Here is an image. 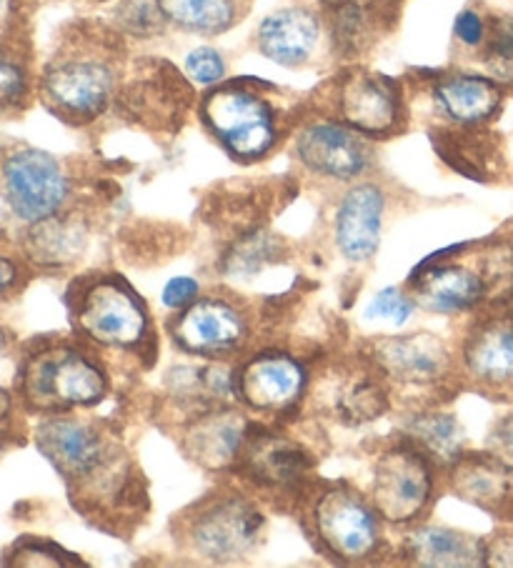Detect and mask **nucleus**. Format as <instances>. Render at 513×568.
Wrapping results in <instances>:
<instances>
[{
    "label": "nucleus",
    "mask_w": 513,
    "mask_h": 568,
    "mask_svg": "<svg viewBox=\"0 0 513 568\" xmlns=\"http://www.w3.org/2000/svg\"><path fill=\"white\" fill-rule=\"evenodd\" d=\"M401 558L411 566H486V541L449 526H413L401 541Z\"/></svg>",
    "instance_id": "nucleus-23"
},
{
    "label": "nucleus",
    "mask_w": 513,
    "mask_h": 568,
    "mask_svg": "<svg viewBox=\"0 0 513 568\" xmlns=\"http://www.w3.org/2000/svg\"><path fill=\"white\" fill-rule=\"evenodd\" d=\"M486 566H513V534H496L486 541Z\"/></svg>",
    "instance_id": "nucleus-43"
},
{
    "label": "nucleus",
    "mask_w": 513,
    "mask_h": 568,
    "mask_svg": "<svg viewBox=\"0 0 513 568\" xmlns=\"http://www.w3.org/2000/svg\"><path fill=\"white\" fill-rule=\"evenodd\" d=\"M366 135L341 121H311L295 135V159L309 173L325 181L351 183L371 169Z\"/></svg>",
    "instance_id": "nucleus-14"
},
{
    "label": "nucleus",
    "mask_w": 513,
    "mask_h": 568,
    "mask_svg": "<svg viewBox=\"0 0 513 568\" xmlns=\"http://www.w3.org/2000/svg\"><path fill=\"white\" fill-rule=\"evenodd\" d=\"M251 426V420L233 406L201 410V414L183 418L181 448L205 471H233Z\"/></svg>",
    "instance_id": "nucleus-17"
},
{
    "label": "nucleus",
    "mask_w": 513,
    "mask_h": 568,
    "mask_svg": "<svg viewBox=\"0 0 513 568\" xmlns=\"http://www.w3.org/2000/svg\"><path fill=\"white\" fill-rule=\"evenodd\" d=\"M88 243V223L76 213H58L53 219L28 225L21 243L33 268H66L81 258Z\"/></svg>",
    "instance_id": "nucleus-24"
},
{
    "label": "nucleus",
    "mask_w": 513,
    "mask_h": 568,
    "mask_svg": "<svg viewBox=\"0 0 513 568\" xmlns=\"http://www.w3.org/2000/svg\"><path fill=\"white\" fill-rule=\"evenodd\" d=\"M335 121L346 123L366 139H389L406 121L401 83L389 75L351 71L335 81Z\"/></svg>",
    "instance_id": "nucleus-12"
},
{
    "label": "nucleus",
    "mask_w": 513,
    "mask_h": 568,
    "mask_svg": "<svg viewBox=\"0 0 513 568\" xmlns=\"http://www.w3.org/2000/svg\"><path fill=\"white\" fill-rule=\"evenodd\" d=\"M311 376L303 361L283 351H263L235 368V394L259 416L281 418L301 406Z\"/></svg>",
    "instance_id": "nucleus-13"
},
{
    "label": "nucleus",
    "mask_w": 513,
    "mask_h": 568,
    "mask_svg": "<svg viewBox=\"0 0 513 568\" xmlns=\"http://www.w3.org/2000/svg\"><path fill=\"white\" fill-rule=\"evenodd\" d=\"M383 213H386V193L376 183H356L343 195L335 211L333 236L341 256L349 263L373 261L381 246Z\"/></svg>",
    "instance_id": "nucleus-19"
},
{
    "label": "nucleus",
    "mask_w": 513,
    "mask_h": 568,
    "mask_svg": "<svg viewBox=\"0 0 513 568\" xmlns=\"http://www.w3.org/2000/svg\"><path fill=\"white\" fill-rule=\"evenodd\" d=\"M453 36L456 41L466 48H483L489 38V23L479 11L466 8L456 16V23H453Z\"/></svg>",
    "instance_id": "nucleus-40"
},
{
    "label": "nucleus",
    "mask_w": 513,
    "mask_h": 568,
    "mask_svg": "<svg viewBox=\"0 0 513 568\" xmlns=\"http://www.w3.org/2000/svg\"><path fill=\"white\" fill-rule=\"evenodd\" d=\"M476 268L486 283V303H503L513 296V248L503 241H489L476 256Z\"/></svg>",
    "instance_id": "nucleus-30"
},
{
    "label": "nucleus",
    "mask_w": 513,
    "mask_h": 568,
    "mask_svg": "<svg viewBox=\"0 0 513 568\" xmlns=\"http://www.w3.org/2000/svg\"><path fill=\"white\" fill-rule=\"evenodd\" d=\"M409 288L421 308L439 316H461L486 303V283L481 271L449 256L423 261L409 278Z\"/></svg>",
    "instance_id": "nucleus-16"
},
{
    "label": "nucleus",
    "mask_w": 513,
    "mask_h": 568,
    "mask_svg": "<svg viewBox=\"0 0 513 568\" xmlns=\"http://www.w3.org/2000/svg\"><path fill=\"white\" fill-rule=\"evenodd\" d=\"M11 344H13V333L8 331V328L3 326V323H0V356H3L6 351L11 348Z\"/></svg>",
    "instance_id": "nucleus-44"
},
{
    "label": "nucleus",
    "mask_w": 513,
    "mask_h": 568,
    "mask_svg": "<svg viewBox=\"0 0 513 568\" xmlns=\"http://www.w3.org/2000/svg\"><path fill=\"white\" fill-rule=\"evenodd\" d=\"M71 323L93 348L148 356L155 348L153 321L143 298L115 273H91L66 293Z\"/></svg>",
    "instance_id": "nucleus-3"
},
{
    "label": "nucleus",
    "mask_w": 513,
    "mask_h": 568,
    "mask_svg": "<svg viewBox=\"0 0 513 568\" xmlns=\"http://www.w3.org/2000/svg\"><path fill=\"white\" fill-rule=\"evenodd\" d=\"M199 296H201V283L191 276H179V278H171L165 283L161 301L165 308L183 311L185 306H191V303Z\"/></svg>",
    "instance_id": "nucleus-41"
},
{
    "label": "nucleus",
    "mask_w": 513,
    "mask_h": 568,
    "mask_svg": "<svg viewBox=\"0 0 513 568\" xmlns=\"http://www.w3.org/2000/svg\"><path fill=\"white\" fill-rule=\"evenodd\" d=\"M446 488L491 516H513V471L491 454H463L446 468Z\"/></svg>",
    "instance_id": "nucleus-20"
},
{
    "label": "nucleus",
    "mask_w": 513,
    "mask_h": 568,
    "mask_svg": "<svg viewBox=\"0 0 513 568\" xmlns=\"http://www.w3.org/2000/svg\"><path fill=\"white\" fill-rule=\"evenodd\" d=\"M31 95V73L21 55L0 45V115L23 111Z\"/></svg>",
    "instance_id": "nucleus-31"
},
{
    "label": "nucleus",
    "mask_w": 513,
    "mask_h": 568,
    "mask_svg": "<svg viewBox=\"0 0 513 568\" xmlns=\"http://www.w3.org/2000/svg\"><path fill=\"white\" fill-rule=\"evenodd\" d=\"M21 414H26L23 406L18 404L13 390L0 388V450L11 448L16 444H23V420Z\"/></svg>",
    "instance_id": "nucleus-39"
},
{
    "label": "nucleus",
    "mask_w": 513,
    "mask_h": 568,
    "mask_svg": "<svg viewBox=\"0 0 513 568\" xmlns=\"http://www.w3.org/2000/svg\"><path fill=\"white\" fill-rule=\"evenodd\" d=\"M233 474L273 506H301L315 478V458L303 440L275 426H251Z\"/></svg>",
    "instance_id": "nucleus-6"
},
{
    "label": "nucleus",
    "mask_w": 513,
    "mask_h": 568,
    "mask_svg": "<svg viewBox=\"0 0 513 568\" xmlns=\"http://www.w3.org/2000/svg\"><path fill=\"white\" fill-rule=\"evenodd\" d=\"M201 119L231 159L253 163L279 143V115L269 98L249 85L225 83L203 98Z\"/></svg>",
    "instance_id": "nucleus-7"
},
{
    "label": "nucleus",
    "mask_w": 513,
    "mask_h": 568,
    "mask_svg": "<svg viewBox=\"0 0 513 568\" xmlns=\"http://www.w3.org/2000/svg\"><path fill=\"white\" fill-rule=\"evenodd\" d=\"M0 189L8 209L28 225L68 211L73 195L71 175L51 153L23 149L8 155L0 169Z\"/></svg>",
    "instance_id": "nucleus-10"
},
{
    "label": "nucleus",
    "mask_w": 513,
    "mask_h": 568,
    "mask_svg": "<svg viewBox=\"0 0 513 568\" xmlns=\"http://www.w3.org/2000/svg\"><path fill=\"white\" fill-rule=\"evenodd\" d=\"M416 298L411 296V293L401 291V288H383L379 291L376 296L371 298L369 308H366V316L373 321H391L396 323V326H403L411 316L413 311H416Z\"/></svg>",
    "instance_id": "nucleus-37"
},
{
    "label": "nucleus",
    "mask_w": 513,
    "mask_h": 568,
    "mask_svg": "<svg viewBox=\"0 0 513 568\" xmlns=\"http://www.w3.org/2000/svg\"><path fill=\"white\" fill-rule=\"evenodd\" d=\"M165 13L158 0H125L118 8V26L133 38H151L163 31Z\"/></svg>",
    "instance_id": "nucleus-35"
},
{
    "label": "nucleus",
    "mask_w": 513,
    "mask_h": 568,
    "mask_svg": "<svg viewBox=\"0 0 513 568\" xmlns=\"http://www.w3.org/2000/svg\"><path fill=\"white\" fill-rule=\"evenodd\" d=\"M459 366L463 378L483 394H511L513 318L491 316L479 321L463 338Z\"/></svg>",
    "instance_id": "nucleus-18"
},
{
    "label": "nucleus",
    "mask_w": 513,
    "mask_h": 568,
    "mask_svg": "<svg viewBox=\"0 0 513 568\" xmlns=\"http://www.w3.org/2000/svg\"><path fill=\"white\" fill-rule=\"evenodd\" d=\"M118 95L141 123L163 125L183 113V98H189V88L171 68L158 63L153 71L133 78Z\"/></svg>",
    "instance_id": "nucleus-25"
},
{
    "label": "nucleus",
    "mask_w": 513,
    "mask_h": 568,
    "mask_svg": "<svg viewBox=\"0 0 513 568\" xmlns=\"http://www.w3.org/2000/svg\"><path fill=\"white\" fill-rule=\"evenodd\" d=\"M321 33V16H315L311 8L289 6L261 21L259 51L273 63L299 68L309 63L319 51Z\"/></svg>",
    "instance_id": "nucleus-22"
},
{
    "label": "nucleus",
    "mask_w": 513,
    "mask_h": 568,
    "mask_svg": "<svg viewBox=\"0 0 513 568\" xmlns=\"http://www.w3.org/2000/svg\"><path fill=\"white\" fill-rule=\"evenodd\" d=\"M33 278V263L23 248L0 231V303L13 301L28 288Z\"/></svg>",
    "instance_id": "nucleus-33"
},
{
    "label": "nucleus",
    "mask_w": 513,
    "mask_h": 568,
    "mask_svg": "<svg viewBox=\"0 0 513 568\" xmlns=\"http://www.w3.org/2000/svg\"><path fill=\"white\" fill-rule=\"evenodd\" d=\"M476 129H463V125H449V129L433 131V145L441 161L459 175L471 181L486 183L496 173V149H493L489 135Z\"/></svg>",
    "instance_id": "nucleus-26"
},
{
    "label": "nucleus",
    "mask_w": 513,
    "mask_h": 568,
    "mask_svg": "<svg viewBox=\"0 0 513 568\" xmlns=\"http://www.w3.org/2000/svg\"><path fill=\"white\" fill-rule=\"evenodd\" d=\"M391 386L423 390L439 388L453 374V356L446 341L433 333H406L373 341L371 354Z\"/></svg>",
    "instance_id": "nucleus-15"
},
{
    "label": "nucleus",
    "mask_w": 513,
    "mask_h": 568,
    "mask_svg": "<svg viewBox=\"0 0 513 568\" xmlns=\"http://www.w3.org/2000/svg\"><path fill=\"white\" fill-rule=\"evenodd\" d=\"M3 566H81V558L63 551L61 546L38 536L18 538L13 546H8L0 558Z\"/></svg>",
    "instance_id": "nucleus-32"
},
{
    "label": "nucleus",
    "mask_w": 513,
    "mask_h": 568,
    "mask_svg": "<svg viewBox=\"0 0 513 568\" xmlns=\"http://www.w3.org/2000/svg\"><path fill=\"white\" fill-rule=\"evenodd\" d=\"M38 88L58 119L76 125L95 121L121 91L115 43L108 36L78 33L48 61Z\"/></svg>",
    "instance_id": "nucleus-2"
},
{
    "label": "nucleus",
    "mask_w": 513,
    "mask_h": 568,
    "mask_svg": "<svg viewBox=\"0 0 513 568\" xmlns=\"http://www.w3.org/2000/svg\"><path fill=\"white\" fill-rule=\"evenodd\" d=\"M165 21L189 33L219 36L241 21L249 0H158Z\"/></svg>",
    "instance_id": "nucleus-28"
},
{
    "label": "nucleus",
    "mask_w": 513,
    "mask_h": 568,
    "mask_svg": "<svg viewBox=\"0 0 513 568\" xmlns=\"http://www.w3.org/2000/svg\"><path fill=\"white\" fill-rule=\"evenodd\" d=\"M403 438L419 446L443 471L466 454V434H463L461 420L441 408L416 410L406 420Z\"/></svg>",
    "instance_id": "nucleus-27"
},
{
    "label": "nucleus",
    "mask_w": 513,
    "mask_h": 568,
    "mask_svg": "<svg viewBox=\"0 0 513 568\" xmlns=\"http://www.w3.org/2000/svg\"><path fill=\"white\" fill-rule=\"evenodd\" d=\"M431 101L449 125L476 129L496 119L503 103V88L489 75L446 73L431 85Z\"/></svg>",
    "instance_id": "nucleus-21"
},
{
    "label": "nucleus",
    "mask_w": 513,
    "mask_h": 568,
    "mask_svg": "<svg viewBox=\"0 0 513 568\" xmlns=\"http://www.w3.org/2000/svg\"><path fill=\"white\" fill-rule=\"evenodd\" d=\"M483 63L493 81L513 85V18H501L489 26V38L483 43Z\"/></svg>",
    "instance_id": "nucleus-34"
},
{
    "label": "nucleus",
    "mask_w": 513,
    "mask_h": 568,
    "mask_svg": "<svg viewBox=\"0 0 513 568\" xmlns=\"http://www.w3.org/2000/svg\"><path fill=\"white\" fill-rule=\"evenodd\" d=\"M299 511L305 534L331 561L361 566L379 561L383 554V518L353 486L315 481Z\"/></svg>",
    "instance_id": "nucleus-4"
},
{
    "label": "nucleus",
    "mask_w": 513,
    "mask_h": 568,
    "mask_svg": "<svg viewBox=\"0 0 513 568\" xmlns=\"http://www.w3.org/2000/svg\"><path fill=\"white\" fill-rule=\"evenodd\" d=\"M436 471L439 466L409 438L381 450L373 466L371 501L383 521L413 526L423 518L436 498Z\"/></svg>",
    "instance_id": "nucleus-8"
},
{
    "label": "nucleus",
    "mask_w": 513,
    "mask_h": 568,
    "mask_svg": "<svg viewBox=\"0 0 513 568\" xmlns=\"http://www.w3.org/2000/svg\"><path fill=\"white\" fill-rule=\"evenodd\" d=\"M489 450L513 471V414L503 416L489 436Z\"/></svg>",
    "instance_id": "nucleus-42"
},
{
    "label": "nucleus",
    "mask_w": 513,
    "mask_h": 568,
    "mask_svg": "<svg viewBox=\"0 0 513 568\" xmlns=\"http://www.w3.org/2000/svg\"><path fill=\"white\" fill-rule=\"evenodd\" d=\"M315 406L343 426H366L386 414L391 384L369 354L335 361L313 384Z\"/></svg>",
    "instance_id": "nucleus-11"
},
{
    "label": "nucleus",
    "mask_w": 513,
    "mask_h": 568,
    "mask_svg": "<svg viewBox=\"0 0 513 568\" xmlns=\"http://www.w3.org/2000/svg\"><path fill=\"white\" fill-rule=\"evenodd\" d=\"M185 73L199 85H219L225 78V61L215 48L201 45L185 55Z\"/></svg>",
    "instance_id": "nucleus-38"
},
{
    "label": "nucleus",
    "mask_w": 513,
    "mask_h": 568,
    "mask_svg": "<svg viewBox=\"0 0 513 568\" xmlns=\"http://www.w3.org/2000/svg\"><path fill=\"white\" fill-rule=\"evenodd\" d=\"M175 544L209 564H235L261 546L265 516L259 501L235 488L203 496L175 518Z\"/></svg>",
    "instance_id": "nucleus-5"
},
{
    "label": "nucleus",
    "mask_w": 513,
    "mask_h": 568,
    "mask_svg": "<svg viewBox=\"0 0 513 568\" xmlns=\"http://www.w3.org/2000/svg\"><path fill=\"white\" fill-rule=\"evenodd\" d=\"M13 394L31 416L73 414L105 398L108 371L83 338H33L18 358Z\"/></svg>",
    "instance_id": "nucleus-1"
},
{
    "label": "nucleus",
    "mask_w": 513,
    "mask_h": 568,
    "mask_svg": "<svg viewBox=\"0 0 513 568\" xmlns=\"http://www.w3.org/2000/svg\"><path fill=\"white\" fill-rule=\"evenodd\" d=\"M325 23L335 53L343 58H356L376 38V18L359 0H335L325 11Z\"/></svg>",
    "instance_id": "nucleus-29"
},
{
    "label": "nucleus",
    "mask_w": 513,
    "mask_h": 568,
    "mask_svg": "<svg viewBox=\"0 0 513 568\" xmlns=\"http://www.w3.org/2000/svg\"><path fill=\"white\" fill-rule=\"evenodd\" d=\"M281 251V243L265 236V233H253V236H245L235 251L229 256V266L233 273H255L263 266H269L275 261Z\"/></svg>",
    "instance_id": "nucleus-36"
},
{
    "label": "nucleus",
    "mask_w": 513,
    "mask_h": 568,
    "mask_svg": "<svg viewBox=\"0 0 513 568\" xmlns=\"http://www.w3.org/2000/svg\"><path fill=\"white\" fill-rule=\"evenodd\" d=\"M168 331L183 354L229 361L241 356L253 341V316L239 296L215 291L179 311V316L168 323Z\"/></svg>",
    "instance_id": "nucleus-9"
}]
</instances>
